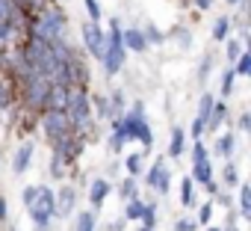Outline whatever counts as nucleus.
<instances>
[{
	"label": "nucleus",
	"instance_id": "obj_39",
	"mask_svg": "<svg viewBox=\"0 0 251 231\" xmlns=\"http://www.w3.org/2000/svg\"><path fill=\"white\" fill-rule=\"evenodd\" d=\"M33 202H36V184H27V187L21 190V204L30 210V207H33Z\"/></svg>",
	"mask_w": 251,
	"mask_h": 231
},
{
	"label": "nucleus",
	"instance_id": "obj_51",
	"mask_svg": "<svg viewBox=\"0 0 251 231\" xmlns=\"http://www.w3.org/2000/svg\"><path fill=\"white\" fill-rule=\"evenodd\" d=\"M0 166H3V160H0Z\"/></svg>",
	"mask_w": 251,
	"mask_h": 231
},
{
	"label": "nucleus",
	"instance_id": "obj_47",
	"mask_svg": "<svg viewBox=\"0 0 251 231\" xmlns=\"http://www.w3.org/2000/svg\"><path fill=\"white\" fill-rule=\"evenodd\" d=\"M6 231H21V228H18V225H9V228H6Z\"/></svg>",
	"mask_w": 251,
	"mask_h": 231
},
{
	"label": "nucleus",
	"instance_id": "obj_38",
	"mask_svg": "<svg viewBox=\"0 0 251 231\" xmlns=\"http://www.w3.org/2000/svg\"><path fill=\"white\" fill-rule=\"evenodd\" d=\"M204 131H207V125H204L201 119H192V125H189V131H186V134H189V137H192V143H195V140H204Z\"/></svg>",
	"mask_w": 251,
	"mask_h": 231
},
{
	"label": "nucleus",
	"instance_id": "obj_29",
	"mask_svg": "<svg viewBox=\"0 0 251 231\" xmlns=\"http://www.w3.org/2000/svg\"><path fill=\"white\" fill-rule=\"evenodd\" d=\"M118 196H121V202L136 199V196H139V181H136V178H124V181L118 184Z\"/></svg>",
	"mask_w": 251,
	"mask_h": 231
},
{
	"label": "nucleus",
	"instance_id": "obj_19",
	"mask_svg": "<svg viewBox=\"0 0 251 231\" xmlns=\"http://www.w3.org/2000/svg\"><path fill=\"white\" fill-rule=\"evenodd\" d=\"M124 172H127V178H142V172H145V154L142 151H136V154H127L124 157Z\"/></svg>",
	"mask_w": 251,
	"mask_h": 231
},
{
	"label": "nucleus",
	"instance_id": "obj_16",
	"mask_svg": "<svg viewBox=\"0 0 251 231\" xmlns=\"http://www.w3.org/2000/svg\"><path fill=\"white\" fill-rule=\"evenodd\" d=\"M236 80H239V77L233 74V68H230V65H227V68H222V74H219V98H225V101H227V98L236 92Z\"/></svg>",
	"mask_w": 251,
	"mask_h": 231
},
{
	"label": "nucleus",
	"instance_id": "obj_4",
	"mask_svg": "<svg viewBox=\"0 0 251 231\" xmlns=\"http://www.w3.org/2000/svg\"><path fill=\"white\" fill-rule=\"evenodd\" d=\"M172 181H175V172L169 169L166 154H157V160L142 172V184H145L148 190L160 193V196H169V193H172Z\"/></svg>",
	"mask_w": 251,
	"mask_h": 231
},
{
	"label": "nucleus",
	"instance_id": "obj_46",
	"mask_svg": "<svg viewBox=\"0 0 251 231\" xmlns=\"http://www.w3.org/2000/svg\"><path fill=\"white\" fill-rule=\"evenodd\" d=\"M204 231H222V225H207Z\"/></svg>",
	"mask_w": 251,
	"mask_h": 231
},
{
	"label": "nucleus",
	"instance_id": "obj_21",
	"mask_svg": "<svg viewBox=\"0 0 251 231\" xmlns=\"http://www.w3.org/2000/svg\"><path fill=\"white\" fill-rule=\"evenodd\" d=\"M180 204L183 207H198V199H195V184L189 175L180 178Z\"/></svg>",
	"mask_w": 251,
	"mask_h": 231
},
{
	"label": "nucleus",
	"instance_id": "obj_14",
	"mask_svg": "<svg viewBox=\"0 0 251 231\" xmlns=\"http://www.w3.org/2000/svg\"><path fill=\"white\" fill-rule=\"evenodd\" d=\"M106 104H109V119H118V116H124V113H127V95H124V89L115 86V89L109 92Z\"/></svg>",
	"mask_w": 251,
	"mask_h": 231
},
{
	"label": "nucleus",
	"instance_id": "obj_13",
	"mask_svg": "<svg viewBox=\"0 0 251 231\" xmlns=\"http://www.w3.org/2000/svg\"><path fill=\"white\" fill-rule=\"evenodd\" d=\"M189 178H192V184H210L213 178H216V169H213V157L210 160H201V163H192V172H189Z\"/></svg>",
	"mask_w": 251,
	"mask_h": 231
},
{
	"label": "nucleus",
	"instance_id": "obj_17",
	"mask_svg": "<svg viewBox=\"0 0 251 231\" xmlns=\"http://www.w3.org/2000/svg\"><path fill=\"white\" fill-rule=\"evenodd\" d=\"M210 36H213V42H222V45H225V42L233 36L230 15H219V18H216V24H213V33H210Z\"/></svg>",
	"mask_w": 251,
	"mask_h": 231
},
{
	"label": "nucleus",
	"instance_id": "obj_7",
	"mask_svg": "<svg viewBox=\"0 0 251 231\" xmlns=\"http://www.w3.org/2000/svg\"><path fill=\"white\" fill-rule=\"evenodd\" d=\"M33 157H36L33 140H24L21 145H15L12 148V175H27V169L33 166Z\"/></svg>",
	"mask_w": 251,
	"mask_h": 231
},
{
	"label": "nucleus",
	"instance_id": "obj_26",
	"mask_svg": "<svg viewBox=\"0 0 251 231\" xmlns=\"http://www.w3.org/2000/svg\"><path fill=\"white\" fill-rule=\"evenodd\" d=\"M216 95L213 92H204L201 98H198V116H195V119H201L204 125H207V119H210V113H213V107H216Z\"/></svg>",
	"mask_w": 251,
	"mask_h": 231
},
{
	"label": "nucleus",
	"instance_id": "obj_15",
	"mask_svg": "<svg viewBox=\"0 0 251 231\" xmlns=\"http://www.w3.org/2000/svg\"><path fill=\"white\" fill-rule=\"evenodd\" d=\"M222 190H236L239 184H242V178H239V166L233 163V160H225V166H222Z\"/></svg>",
	"mask_w": 251,
	"mask_h": 231
},
{
	"label": "nucleus",
	"instance_id": "obj_8",
	"mask_svg": "<svg viewBox=\"0 0 251 231\" xmlns=\"http://www.w3.org/2000/svg\"><path fill=\"white\" fill-rule=\"evenodd\" d=\"M109 193H112V181L109 178H92L89 181V210H100L103 204H106V199H109Z\"/></svg>",
	"mask_w": 251,
	"mask_h": 231
},
{
	"label": "nucleus",
	"instance_id": "obj_20",
	"mask_svg": "<svg viewBox=\"0 0 251 231\" xmlns=\"http://www.w3.org/2000/svg\"><path fill=\"white\" fill-rule=\"evenodd\" d=\"M142 210H145V199L142 196H136V199H130V202H124V222H136V219H142Z\"/></svg>",
	"mask_w": 251,
	"mask_h": 231
},
{
	"label": "nucleus",
	"instance_id": "obj_2",
	"mask_svg": "<svg viewBox=\"0 0 251 231\" xmlns=\"http://www.w3.org/2000/svg\"><path fill=\"white\" fill-rule=\"evenodd\" d=\"M121 18L118 15H109V30H106V45H103V54H100V68H103V77H115L121 74L124 62H127V51L121 45Z\"/></svg>",
	"mask_w": 251,
	"mask_h": 231
},
{
	"label": "nucleus",
	"instance_id": "obj_48",
	"mask_svg": "<svg viewBox=\"0 0 251 231\" xmlns=\"http://www.w3.org/2000/svg\"><path fill=\"white\" fill-rule=\"evenodd\" d=\"M133 231H151V228H142V225H139V228H133Z\"/></svg>",
	"mask_w": 251,
	"mask_h": 231
},
{
	"label": "nucleus",
	"instance_id": "obj_12",
	"mask_svg": "<svg viewBox=\"0 0 251 231\" xmlns=\"http://www.w3.org/2000/svg\"><path fill=\"white\" fill-rule=\"evenodd\" d=\"M186 148H189V145H186V131L175 125V128H172V140H169L166 157H169V160H180V157L186 154Z\"/></svg>",
	"mask_w": 251,
	"mask_h": 231
},
{
	"label": "nucleus",
	"instance_id": "obj_3",
	"mask_svg": "<svg viewBox=\"0 0 251 231\" xmlns=\"http://www.w3.org/2000/svg\"><path fill=\"white\" fill-rule=\"evenodd\" d=\"M39 125H42V134H45V140H48L50 145H56V143H62V140H68V137H74L65 110H50V107H45V110L39 113Z\"/></svg>",
	"mask_w": 251,
	"mask_h": 231
},
{
	"label": "nucleus",
	"instance_id": "obj_30",
	"mask_svg": "<svg viewBox=\"0 0 251 231\" xmlns=\"http://www.w3.org/2000/svg\"><path fill=\"white\" fill-rule=\"evenodd\" d=\"M230 68H233V74H236V77H248V74H251V51H242V54H239V59H236Z\"/></svg>",
	"mask_w": 251,
	"mask_h": 231
},
{
	"label": "nucleus",
	"instance_id": "obj_41",
	"mask_svg": "<svg viewBox=\"0 0 251 231\" xmlns=\"http://www.w3.org/2000/svg\"><path fill=\"white\" fill-rule=\"evenodd\" d=\"M0 225H9V204L3 196H0Z\"/></svg>",
	"mask_w": 251,
	"mask_h": 231
},
{
	"label": "nucleus",
	"instance_id": "obj_37",
	"mask_svg": "<svg viewBox=\"0 0 251 231\" xmlns=\"http://www.w3.org/2000/svg\"><path fill=\"white\" fill-rule=\"evenodd\" d=\"M172 231H198V225H195V219H192V216H180V219H175Z\"/></svg>",
	"mask_w": 251,
	"mask_h": 231
},
{
	"label": "nucleus",
	"instance_id": "obj_6",
	"mask_svg": "<svg viewBox=\"0 0 251 231\" xmlns=\"http://www.w3.org/2000/svg\"><path fill=\"white\" fill-rule=\"evenodd\" d=\"M53 193H56V219H68V216H74L77 202H80L77 187H74V184H62V187L53 190Z\"/></svg>",
	"mask_w": 251,
	"mask_h": 231
},
{
	"label": "nucleus",
	"instance_id": "obj_50",
	"mask_svg": "<svg viewBox=\"0 0 251 231\" xmlns=\"http://www.w3.org/2000/svg\"><path fill=\"white\" fill-rule=\"evenodd\" d=\"M0 62H3V54H0Z\"/></svg>",
	"mask_w": 251,
	"mask_h": 231
},
{
	"label": "nucleus",
	"instance_id": "obj_10",
	"mask_svg": "<svg viewBox=\"0 0 251 231\" xmlns=\"http://www.w3.org/2000/svg\"><path fill=\"white\" fill-rule=\"evenodd\" d=\"M236 148H239V143H236V131L227 128V131H222V134L216 137V145H213L210 154H216V157H222V160H233Z\"/></svg>",
	"mask_w": 251,
	"mask_h": 231
},
{
	"label": "nucleus",
	"instance_id": "obj_31",
	"mask_svg": "<svg viewBox=\"0 0 251 231\" xmlns=\"http://www.w3.org/2000/svg\"><path fill=\"white\" fill-rule=\"evenodd\" d=\"M186 151H189V160H192V163H201V160H210V148L204 145V140H195V143H192V145H189Z\"/></svg>",
	"mask_w": 251,
	"mask_h": 231
},
{
	"label": "nucleus",
	"instance_id": "obj_1",
	"mask_svg": "<svg viewBox=\"0 0 251 231\" xmlns=\"http://www.w3.org/2000/svg\"><path fill=\"white\" fill-rule=\"evenodd\" d=\"M121 134L127 143H142V154L148 157L151 154V145H154V131H151V122H148V113H145V101L142 98H133L130 110L121 116Z\"/></svg>",
	"mask_w": 251,
	"mask_h": 231
},
{
	"label": "nucleus",
	"instance_id": "obj_22",
	"mask_svg": "<svg viewBox=\"0 0 251 231\" xmlns=\"http://www.w3.org/2000/svg\"><path fill=\"white\" fill-rule=\"evenodd\" d=\"M15 104V86L9 77H0V113H6Z\"/></svg>",
	"mask_w": 251,
	"mask_h": 231
},
{
	"label": "nucleus",
	"instance_id": "obj_11",
	"mask_svg": "<svg viewBox=\"0 0 251 231\" xmlns=\"http://www.w3.org/2000/svg\"><path fill=\"white\" fill-rule=\"evenodd\" d=\"M230 125V110H227V101H216L213 113H210V119H207V131L213 134H222V128Z\"/></svg>",
	"mask_w": 251,
	"mask_h": 231
},
{
	"label": "nucleus",
	"instance_id": "obj_40",
	"mask_svg": "<svg viewBox=\"0 0 251 231\" xmlns=\"http://www.w3.org/2000/svg\"><path fill=\"white\" fill-rule=\"evenodd\" d=\"M236 131H239V134H248V131H251V113H248V110H242V113H239V119H236Z\"/></svg>",
	"mask_w": 251,
	"mask_h": 231
},
{
	"label": "nucleus",
	"instance_id": "obj_27",
	"mask_svg": "<svg viewBox=\"0 0 251 231\" xmlns=\"http://www.w3.org/2000/svg\"><path fill=\"white\" fill-rule=\"evenodd\" d=\"M213 210H216V204L207 199V202H201L198 204V216H192L195 219V225L198 228H207V225H213Z\"/></svg>",
	"mask_w": 251,
	"mask_h": 231
},
{
	"label": "nucleus",
	"instance_id": "obj_5",
	"mask_svg": "<svg viewBox=\"0 0 251 231\" xmlns=\"http://www.w3.org/2000/svg\"><path fill=\"white\" fill-rule=\"evenodd\" d=\"M80 39H83V48H86V54L92 57V59H100V54H103V45H106V30L100 27V24H83L80 27Z\"/></svg>",
	"mask_w": 251,
	"mask_h": 231
},
{
	"label": "nucleus",
	"instance_id": "obj_9",
	"mask_svg": "<svg viewBox=\"0 0 251 231\" xmlns=\"http://www.w3.org/2000/svg\"><path fill=\"white\" fill-rule=\"evenodd\" d=\"M121 45L124 51H133V54H145L148 45H145V36H142V27L139 24H127L121 27Z\"/></svg>",
	"mask_w": 251,
	"mask_h": 231
},
{
	"label": "nucleus",
	"instance_id": "obj_45",
	"mask_svg": "<svg viewBox=\"0 0 251 231\" xmlns=\"http://www.w3.org/2000/svg\"><path fill=\"white\" fill-rule=\"evenodd\" d=\"M195 9L198 12H210L213 9V0H195Z\"/></svg>",
	"mask_w": 251,
	"mask_h": 231
},
{
	"label": "nucleus",
	"instance_id": "obj_42",
	"mask_svg": "<svg viewBox=\"0 0 251 231\" xmlns=\"http://www.w3.org/2000/svg\"><path fill=\"white\" fill-rule=\"evenodd\" d=\"M124 228H127V222H124L121 216H118L115 222H106V225H103V231H124Z\"/></svg>",
	"mask_w": 251,
	"mask_h": 231
},
{
	"label": "nucleus",
	"instance_id": "obj_44",
	"mask_svg": "<svg viewBox=\"0 0 251 231\" xmlns=\"http://www.w3.org/2000/svg\"><path fill=\"white\" fill-rule=\"evenodd\" d=\"M227 6H236L239 12H248V0H225Z\"/></svg>",
	"mask_w": 251,
	"mask_h": 231
},
{
	"label": "nucleus",
	"instance_id": "obj_34",
	"mask_svg": "<svg viewBox=\"0 0 251 231\" xmlns=\"http://www.w3.org/2000/svg\"><path fill=\"white\" fill-rule=\"evenodd\" d=\"M210 202L219 204V207H225V210H233V196H230V190H219Z\"/></svg>",
	"mask_w": 251,
	"mask_h": 231
},
{
	"label": "nucleus",
	"instance_id": "obj_18",
	"mask_svg": "<svg viewBox=\"0 0 251 231\" xmlns=\"http://www.w3.org/2000/svg\"><path fill=\"white\" fill-rule=\"evenodd\" d=\"M239 193H236V204H239V219H251V184L248 181H242L239 187H236Z\"/></svg>",
	"mask_w": 251,
	"mask_h": 231
},
{
	"label": "nucleus",
	"instance_id": "obj_23",
	"mask_svg": "<svg viewBox=\"0 0 251 231\" xmlns=\"http://www.w3.org/2000/svg\"><path fill=\"white\" fill-rule=\"evenodd\" d=\"M142 228H151V231H157V225H160V207H157V202H145V210H142Z\"/></svg>",
	"mask_w": 251,
	"mask_h": 231
},
{
	"label": "nucleus",
	"instance_id": "obj_32",
	"mask_svg": "<svg viewBox=\"0 0 251 231\" xmlns=\"http://www.w3.org/2000/svg\"><path fill=\"white\" fill-rule=\"evenodd\" d=\"M83 9H86V15H89V24H100V21H103L100 0H83Z\"/></svg>",
	"mask_w": 251,
	"mask_h": 231
},
{
	"label": "nucleus",
	"instance_id": "obj_35",
	"mask_svg": "<svg viewBox=\"0 0 251 231\" xmlns=\"http://www.w3.org/2000/svg\"><path fill=\"white\" fill-rule=\"evenodd\" d=\"M213 54H204V59H201V65H198V80L201 83H207V77H210V71H213Z\"/></svg>",
	"mask_w": 251,
	"mask_h": 231
},
{
	"label": "nucleus",
	"instance_id": "obj_36",
	"mask_svg": "<svg viewBox=\"0 0 251 231\" xmlns=\"http://www.w3.org/2000/svg\"><path fill=\"white\" fill-rule=\"evenodd\" d=\"M106 145H109V151H112V154H121V151H124V145H127V140H124L121 134H109Z\"/></svg>",
	"mask_w": 251,
	"mask_h": 231
},
{
	"label": "nucleus",
	"instance_id": "obj_24",
	"mask_svg": "<svg viewBox=\"0 0 251 231\" xmlns=\"http://www.w3.org/2000/svg\"><path fill=\"white\" fill-rule=\"evenodd\" d=\"M74 231H98V213L95 210H80L74 219Z\"/></svg>",
	"mask_w": 251,
	"mask_h": 231
},
{
	"label": "nucleus",
	"instance_id": "obj_43",
	"mask_svg": "<svg viewBox=\"0 0 251 231\" xmlns=\"http://www.w3.org/2000/svg\"><path fill=\"white\" fill-rule=\"evenodd\" d=\"M204 190H207V196H210V199H213V196H216V193H219V190H222V184H219V181H216V178H213V181H210V184H204Z\"/></svg>",
	"mask_w": 251,
	"mask_h": 231
},
{
	"label": "nucleus",
	"instance_id": "obj_33",
	"mask_svg": "<svg viewBox=\"0 0 251 231\" xmlns=\"http://www.w3.org/2000/svg\"><path fill=\"white\" fill-rule=\"evenodd\" d=\"M242 51H245V48H242V45L230 36V39L225 42V57H227V65H233V62L239 59V54H242Z\"/></svg>",
	"mask_w": 251,
	"mask_h": 231
},
{
	"label": "nucleus",
	"instance_id": "obj_49",
	"mask_svg": "<svg viewBox=\"0 0 251 231\" xmlns=\"http://www.w3.org/2000/svg\"><path fill=\"white\" fill-rule=\"evenodd\" d=\"M48 3H59V0H48Z\"/></svg>",
	"mask_w": 251,
	"mask_h": 231
},
{
	"label": "nucleus",
	"instance_id": "obj_28",
	"mask_svg": "<svg viewBox=\"0 0 251 231\" xmlns=\"http://www.w3.org/2000/svg\"><path fill=\"white\" fill-rule=\"evenodd\" d=\"M142 36H145V45H148V48H154V45H163V42H166V33H163L157 24H151V21L142 27Z\"/></svg>",
	"mask_w": 251,
	"mask_h": 231
},
{
	"label": "nucleus",
	"instance_id": "obj_25",
	"mask_svg": "<svg viewBox=\"0 0 251 231\" xmlns=\"http://www.w3.org/2000/svg\"><path fill=\"white\" fill-rule=\"evenodd\" d=\"M166 39H175V42L180 45V51H189V48H192V42H195V36H192V30H189V27H175L172 33H166Z\"/></svg>",
	"mask_w": 251,
	"mask_h": 231
}]
</instances>
